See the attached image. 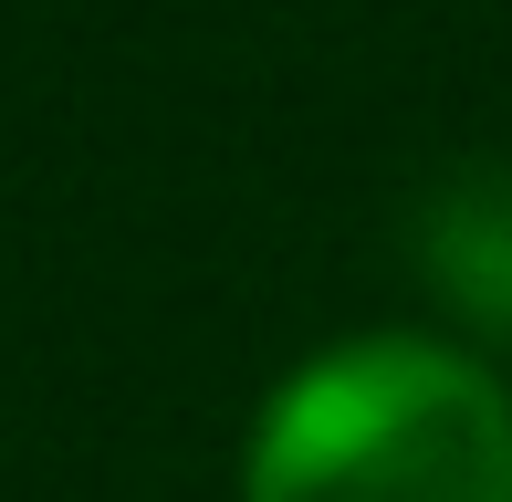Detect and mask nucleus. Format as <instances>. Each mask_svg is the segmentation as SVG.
Instances as JSON below:
<instances>
[{"label": "nucleus", "instance_id": "obj_1", "mask_svg": "<svg viewBox=\"0 0 512 502\" xmlns=\"http://www.w3.org/2000/svg\"><path fill=\"white\" fill-rule=\"evenodd\" d=\"M241 502H512V387L460 335L366 325L262 398Z\"/></svg>", "mask_w": 512, "mask_h": 502}, {"label": "nucleus", "instance_id": "obj_2", "mask_svg": "<svg viewBox=\"0 0 512 502\" xmlns=\"http://www.w3.org/2000/svg\"><path fill=\"white\" fill-rule=\"evenodd\" d=\"M418 272L460 346H512V168H450L418 210Z\"/></svg>", "mask_w": 512, "mask_h": 502}]
</instances>
